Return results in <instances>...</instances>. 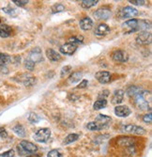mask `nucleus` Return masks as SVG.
I'll return each mask as SVG.
<instances>
[{
  "label": "nucleus",
  "mask_w": 152,
  "mask_h": 157,
  "mask_svg": "<svg viewBox=\"0 0 152 157\" xmlns=\"http://www.w3.org/2000/svg\"><path fill=\"white\" fill-rule=\"evenodd\" d=\"M122 27L126 33L132 32H144L147 31L151 28V23L147 20H138V19H131L126 21L122 25Z\"/></svg>",
  "instance_id": "obj_1"
},
{
  "label": "nucleus",
  "mask_w": 152,
  "mask_h": 157,
  "mask_svg": "<svg viewBox=\"0 0 152 157\" xmlns=\"http://www.w3.org/2000/svg\"><path fill=\"white\" fill-rule=\"evenodd\" d=\"M111 117L109 116H106V115H102V114H100L96 117L95 119V125H96V128H97V131H100V130H102L104 128H107L110 123H111Z\"/></svg>",
  "instance_id": "obj_2"
},
{
  "label": "nucleus",
  "mask_w": 152,
  "mask_h": 157,
  "mask_svg": "<svg viewBox=\"0 0 152 157\" xmlns=\"http://www.w3.org/2000/svg\"><path fill=\"white\" fill-rule=\"evenodd\" d=\"M50 136H51V130L49 128H41V129L36 132L33 138L37 142H39V143H45V142L49 140Z\"/></svg>",
  "instance_id": "obj_3"
},
{
  "label": "nucleus",
  "mask_w": 152,
  "mask_h": 157,
  "mask_svg": "<svg viewBox=\"0 0 152 157\" xmlns=\"http://www.w3.org/2000/svg\"><path fill=\"white\" fill-rule=\"evenodd\" d=\"M138 15V10L131 6H127L125 8H123L120 12H119V16L122 19H127V18H132Z\"/></svg>",
  "instance_id": "obj_4"
},
{
  "label": "nucleus",
  "mask_w": 152,
  "mask_h": 157,
  "mask_svg": "<svg viewBox=\"0 0 152 157\" xmlns=\"http://www.w3.org/2000/svg\"><path fill=\"white\" fill-rule=\"evenodd\" d=\"M123 131H124V132H126V133H129V134L137 135V136L145 135L146 132L143 127H141V126H137V125H132V124H129V125L124 126V127H123Z\"/></svg>",
  "instance_id": "obj_5"
},
{
  "label": "nucleus",
  "mask_w": 152,
  "mask_h": 157,
  "mask_svg": "<svg viewBox=\"0 0 152 157\" xmlns=\"http://www.w3.org/2000/svg\"><path fill=\"white\" fill-rule=\"evenodd\" d=\"M151 40H152V35L150 32H147V31L140 32L136 37V42L140 45L149 44L151 42Z\"/></svg>",
  "instance_id": "obj_6"
},
{
  "label": "nucleus",
  "mask_w": 152,
  "mask_h": 157,
  "mask_svg": "<svg viewBox=\"0 0 152 157\" xmlns=\"http://www.w3.org/2000/svg\"><path fill=\"white\" fill-rule=\"evenodd\" d=\"M112 59L114 61L116 62H119V63H124L127 62L129 59V55L127 54V52L123 51V50H117L112 54Z\"/></svg>",
  "instance_id": "obj_7"
},
{
  "label": "nucleus",
  "mask_w": 152,
  "mask_h": 157,
  "mask_svg": "<svg viewBox=\"0 0 152 157\" xmlns=\"http://www.w3.org/2000/svg\"><path fill=\"white\" fill-rule=\"evenodd\" d=\"M111 15H112L111 10L106 8H101L94 12L95 18L98 20H108L110 17H111Z\"/></svg>",
  "instance_id": "obj_8"
},
{
  "label": "nucleus",
  "mask_w": 152,
  "mask_h": 157,
  "mask_svg": "<svg viewBox=\"0 0 152 157\" xmlns=\"http://www.w3.org/2000/svg\"><path fill=\"white\" fill-rule=\"evenodd\" d=\"M29 59L34 63H39V62H41L43 60V52H41V49L39 47H36L30 52Z\"/></svg>",
  "instance_id": "obj_9"
},
{
  "label": "nucleus",
  "mask_w": 152,
  "mask_h": 157,
  "mask_svg": "<svg viewBox=\"0 0 152 157\" xmlns=\"http://www.w3.org/2000/svg\"><path fill=\"white\" fill-rule=\"evenodd\" d=\"M132 110L127 105H117L115 107V114L119 118H126L131 115Z\"/></svg>",
  "instance_id": "obj_10"
},
{
  "label": "nucleus",
  "mask_w": 152,
  "mask_h": 157,
  "mask_svg": "<svg viewBox=\"0 0 152 157\" xmlns=\"http://www.w3.org/2000/svg\"><path fill=\"white\" fill-rule=\"evenodd\" d=\"M96 79L98 80L101 84H107L111 81V74L106 71H101L95 75Z\"/></svg>",
  "instance_id": "obj_11"
},
{
  "label": "nucleus",
  "mask_w": 152,
  "mask_h": 157,
  "mask_svg": "<svg viewBox=\"0 0 152 157\" xmlns=\"http://www.w3.org/2000/svg\"><path fill=\"white\" fill-rule=\"evenodd\" d=\"M20 147L26 152H30V153H35L38 151V147L33 144L32 142L27 141V140H22L20 143Z\"/></svg>",
  "instance_id": "obj_12"
},
{
  "label": "nucleus",
  "mask_w": 152,
  "mask_h": 157,
  "mask_svg": "<svg viewBox=\"0 0 152 157\" xmlns=\"http://www.w3.org/2000/svg\"><path fill=\"white\" fill-rule=\"evenodd\" d=\"M134 102H135L136 106L139 108V109H141V110H150L149 103H147L146 101H145V100L142 98L141 94H138V95H136L134 97Z\"/></svg>",
  "instance_id": "obj_13"
},
{
  "label": "nucleus",
  "mask_w": 152,
  "mask_h": 157,
  "mask_svg": "<svg viewBox=\"0 0 152 157\" xmlns=\"http://www.w3.org/2000/svg\"><path fill=\"white\" fill-rule=\"evenodd\" d=\"M77 49V45L73 44H71V42H67V44H63L60 46L59 50L62 54L64 55H68V56H71L72 55Z\"/></svg>",
  "instance_id": "obj_14"
},
{
  "label": "nucleus",
  "mask_w": 152,
  "mask_h": 157,
  "mask_svg": "<svg viewBox=\"0 0 152 157\" xmlns=\"http://www.w3.org/2000/svg\"><path fill=\"white\" fill-rule=\"evenodd\" d=\"M110 31H111V29H110V27L107 25L100 24L95 28V35H97L98 37H103L109 34Z\"/></svg>",
  "instance_id": "obj_15"
},
{
  "label": "nucleus",
  "mask_w": 152,
  "mask_h": 157,
  "mask_svg": "<svg viewBox=\"0 0 152 157\" xmlns=\"http://www.w3.org/2000/svg\"><path fill=\"white\" fill-rule=\"evenodd\" d=\"M123 99H124V91L122 90H118L114 92L111 102L113 105H118L119 104H121L123 102Z\"/></svg>",
  "instance_id": "obj_16"
},
{
  "label": "nucleus",
  "mask_w": 152,
  "mask_h": 157,
  "mask_svg": "<svg viewBox=\"0 0 152 157\" xmlns=\"http://www.w3.org/2000/svg\"><path fill=\"white\" fill-rule=\"evenodd\" d=\"M80 27L82 28L83 30H90L91 28L93 27V21L89 18V17H85L83 18L81 21H80Z\"/></svg>",
  "instance_id": "obj_17"
},
{
  "label": "nucleus",
  "mask_w": 152,
  "mask_h": 157,
  "mask_svg": "<svg viewBox=\"0 0 152 157\" xmlns=\"http://www.w3.org/2000/svg\"><path fill=\"white\" fill-rule=\"evenodd\" d=\"M46 56H47L48 59L50 61H53V62H57L61 59V56L53 49H47L46 50Z\"/></svg>",
  "instance_id": "obj_18"
},
{
  "label": "nucleus",
  "mask_w": 152,
  "mask_h": 157,
  "mask_svg": "<svg viewBox=\"0 0 152 157\" xmlns=\"http://www.w3.org/2000/svg\"><path fill=\"white\" fill-rule=\"evenodd\" d=\"M142 90H143V89L141 87H138V86H131V87H129L127 89V91L126 92H127V94H128L129 97L134 98L136 95L140 94Z\"/></svg>",
  "instance_id": "obj_19"
},
{
  "label": "nucleus",
  "mask_w": 152,
  "mask_h": 157,
  "mask_svg": "<svg viewBox=\"0 0 152 157\" xmlns=\"http://www.w3.org/2000/svg\"><path fill=\"white\" fill-rule=\"evenodd\" d=\"M12 29L8 25H0V37L8 38L11 35Z\"/></svg>",
  "instance_id": "obj_20"
},
{
  "label": "nucleus",
  "mask_w": 152,
  "mask_h": 157,
  "mask_svg": "<svg viewBox=\"0 0 152 157\" xmlns=\"http://www.w3.org/2000/svg\"><path fill=\"white\" fill-rule=\"evenodd\" d=\"M24 79L19 80V82H22L25 87H31V86L35 85L37 82V79L34 76H30V75H24Z\"/></svg>",
  "instance_id": "obj_21"
},
{
  "label": "nucleus",
  "mask_w": 152,
  "mask_h": 157,
  "mask_svg": "<svg viewBox=\"0 0 152 157\" xmlns=\"http://www.w3.org/2000/svg\"><path fill=\"white\" fill-rule=\"evenodd\" d=\"M134 140L131 137H121L118 140V144L121 146H126V147H132L133 146Z\"/></svg>",
  "instance_id": "obj_22"
},
{
  "label": "nucleus",
  "mask_w": 152,
  "mask_h": 157,
  "mask_svg": "<svg viewBox=\"0 0 152 157\" xmlns=\"http://www.w3.org/2000/svg\"><path fill=\"white\" fill-rule=\"evenodd\" d=\"M106 105H107V101H106L105 99H99V100H97V101L94 103L93 108L95 110H100V109L105 108Z\"/></svg>",
  "instance_id": "obj_23"
},
{
  "label": "nucleus",
  "mask_w": 152,
  "mask_h": 157,
  "mask_svg": "<svg viewBox=\"0 0 152 157\" xmlns=\"http://www.w3.org/2000/svg\"><path fill=\"white\" fill-rule=\"evenodd\" d=\"M82 76H83V75L80 72L72 73L70 75V77H69V82H70L71 84H75V83H77V82L80 81V79L82 78Z\"/></svg>",
  "instance_id": "obj_24"
},
{
  "label": "nucleus",
  "mask_w": 152,
  "mask_h": 157,
  "mask_svg": "<svg viewBox=\"0 0 152 157\" xmlns=\"http://www.w3.org/2000/svg\"><path fill=\"white\" fill-rule=\"evenodd\" d=\"M98 2H99L98 0H83L81 2V6L84 9H90V8L96 6Z\"/></svg>",
  "instance_id": "obj_25"
},
{
  "label": "nucleus",
  "mask_w": 152,
  "mask_h": 157,
  "mask_svg": "<svg viewBox=\"0 0 152 157\" xmlns=\"http://www.w3.org/2000/svg\"><path fill=\"white\" fill-rule=\"evenodd\" d=\"M12 130L17 136H19L20 137H24L25 136V130H24V128L21 124L15 125L14 127H13Z\"/></svg>",
  "instance_id": "obj_26"
},
{
  "label": "nucleus",
  "mask_w": 152,
  "mask_h": 157,
  "mask_svg": "<svg viewBox=\"0 0 152 157\" xmlns=\"http://www.w3.org/2000/svg\"><path fill=\"white\" fill-rule=\"evenodd\" d=\"M10 61V56L8 54L0 53V67H4Z\"/></svg>",
  "instance_id": "obj_27"
},
{
  "label": "nucleus",
  "mask_w": 152,
  "mask_h": 157,
  "mask_svg": "<svg viewBox=\"0 0 152 157\" xmlns=\"http://www.w3.org/2000/svg\"><path fill=\"white\" fill-rule=\"evenodd\" d=\"M79 138V135L77 134H70L69 136H67V137H65L64 139V144L68 145V144H71L72 142L76 141Z\"/></svg>",
  "instance_id": "obj_28"
},
{
  "label": "nucleus",
  "mask_w": 152,
  "mask_h": 157,
  "mask_svg": "<svg viewBox=\"0 0 152 157\" xmlns=\"http://www.w3.org/2000/svg\"><path fill=\"white\" fill-rule=\"evenodd\" d=\"M65 10V7L62 4H54L52 8H51V12L52 13H58L61 11Z\"/></svg>",
  "instance_id": "obj_29"
},
{
  "label": "nucleus",
  "mask_w": 152,
  "mask_h": 157,
  "mask_svg": "<svg viewBox=\"0 0 152 157\" xmlns=\"http://www.w3.org/2000/svg\"><path fill=\"white\" fill-rule=\"evenodd\" d=\"M83 40H84V38L83 36H77V37H72L69 39V42H71V44H73L75 45L79 44H82Z\"/></svg>",
  "instance_id": "obj_30"
},
{
  "label": "nucleus",
  "mask_w": 152,
  "mask_h": 157,
  "mask_svg": "<svg viewBox=\"0 0 152 157\" xmlns=\"http://www.w3.org/2000/svg\"><path fill=\"white\" fill-rule=\"evenodd\" d=\"M28 121H29L31 123H37V122H39V121H40V118H39V115H37L36 113L31 112V113L29 114V116H28Z\"/></svg>",
  "instance_id": "obj_31"
},
{
  "label": "nucleus",
  "mask_w": 152,
  "mask_h": 157,
  "mask_svg": "<svg viewBox=\"0 0 152 157\" xmlns=\"http://www.w3.org/2000/svg\"><path fill=\"white\" fill-rule=\"evenodd\" d=\"M71 71H72V66H70V65L63 67L62 70H61V73H60V76L61 77H64V76L68 75L69 74L71 73Z\"/></svg>",
  "instance_id": "obj_32"
},
{
  "label": "nucleus",
  "mask_w": 152,
  "mask_h": 157,
  "mask_svg": "<svg viewBox=\"0 0 152 157\" xmlns=\"http://www.w3.org/2000/svg\"><path fill=\"white\" fill-rule=\"evenodd\" d=\"M47 157H62V153L57 150H52L48 152Z\"/></svg>",
  "instance_id": "obj_33"
},
{
  "label": "nucleus",
  "mask_w": 152,
  "mask_h": 157,
  "mask_svg": "<svg viewBox=\"0 0 152 157\" xmlns=\"http://www.w3.org/2000/svg\"><path fill=\"white\" fill-rule=\"evenodd\" d=\"M24 68L27 69V70H29V71H33L34 68H35V63L32 62L30 59H26L24 61Z\"/></svg>",
  "instance_id": "obj_34"
},
{
  "label": "nucleus",
  "mask_w": 152,
  "mask_h": 157,
  "mask_svg": "<svg viewBox=\"0 0 152 157\" xmlns=\"http://www.w3.org/2000/svg\"><path fill=\"white\" fill-rule=\"evenodd\" d=\"M12 2L18 7H23V6L26 5L29 1L28 0H12Z\"/></svg>",
  "instance_id": "obj_35"
},
{
  "label": "nucleus",
  "mask_w": 152,
  "mask_h": 157,
  "mask_svg": "<svg viewBox=\"0 0 152 157\" xmlns=\"http://www.w3.org/2000/svg\"><path fill=\"white\" fill-rule=\"evenodd\" d=\"M131 4L134 5V6H143L146 4V1L145 0H130L129 1Z\"/></svg>",
  "instance_id": "obj_36"
},
{
  "label": "nucleus",
  "mask_w": 152,
  "mask_h": 157,
  "mask_svg": "<svg viewBox=\"0 0 152 157\" xmlns=\"http://www.w3.org/2000/svg\"><path fill=\"white\" fill-rule=\"evenodd\" d=\"M15 155V152H14V151L13 150H9V151H5L4 153H1V157H13Z\"/></svg>",
  "instance_id": "obj_37"
},
{
  "label": "nucleus",
  "mask_w": 152,
  "mask_h": 157,
  "mask_svg": "<svg viewBox=\"0 0 152 157\" xmlns=\"http://www.w3.org/2000/svg\"><path fill=\"white\" fill-rule=\"evenodd\" d=\"M143 121L146 123H151V121H152V115H151V113H148V114H146V115H144Z\"/></svg>",
  "instance_id": "obj_38"
},
{
  "label": "nucleus",
  "mask_w": 152,
  "mask_h": 157,
  "mask_svg": "<svg viewBox=\"0 0 152 157\" xmlns=\"http://www.w3.org/2000/svg\"><path fill=\"white\" fill-rule=\"evenodd\" d=\"M3 10H4L6 13H8V14H10V15H13V14L15 13V10H14V9H12V8H10V7L4 8V9H3Z\"/></svg>",
  "instance_id": "obj_39"
},
{
  "label": "nucleus",
  "mask_w": 152,
  "mask_h": 157,
  "mask_svg": "<svg viewBox=\"0 0 152 157\" xmlns=\"http://www.w3.org/2000/svg\"><path fill=\"white\" fill-rule=\"evenodd\" d=\"M87 84H88V81L87 80H83L78 86H77V89H85L87 87Z\"/></svg>",
  "instance_id": "obj_40"
},
{
  "label": "nucleus",
  "mask_w": 152,
  "mask_h": 157,
  "mask_svg": "<svg viewBox=\"0 0 152 157\" xmlns=\"http://www.w3.org/2000/svg\"><path fill=\"white\" fill-rule=\"evenodd\" d=\"M0 137H2V138L8 137V133H7V131L5 130V128H4V127H0Z\"/></svg>",
  "instance_id": "obj_41"
},
{
  "label": "nucleus",
  "mask_w": 152,
  "mask_h": 157,
  "mask_svg": "<svg viewBox=\"0 0 152 157\" xmlns=\"http://www.w3.org/2000/svg\"><path fill=\"white\" fill-rule=\"evenodd\" d=\"M87 128L88 130H90V131H97V128H96V125H95L94 121H91V122L87 123Z\"/></svg>",
  "instance_id": "obj_42"
},
{
  "label": "nucleus",
  "mask_w": 152,
  "mask_h": 157,
  "mask_svg": "<svg viewBox=\"0 0 152 157\" xmlns=\"http://www.w3.org/2000/svg\"><path fill=\"white\" fill-rule=\"evenodd\" d=\"M26 157H40L39 154H37V153H31V154H29L28 156H26Z\"/></svg>",
  "instance_id": "obj_43"
},
{
  "label": "nucleus",
  "mask_w": 152,
  "mask_h": 157,
  "mask_svg": "<svg viewBox=\"0 0 152 157\" xmlns=\"http://www.w3.org/2000/svg\"><path fill=\"white\" fill-rule=\"evenodd\" d=\"M0 23H1V20H0Z\"/></svg>",
  "instance_id": "obj_44"
}]
</instances>
